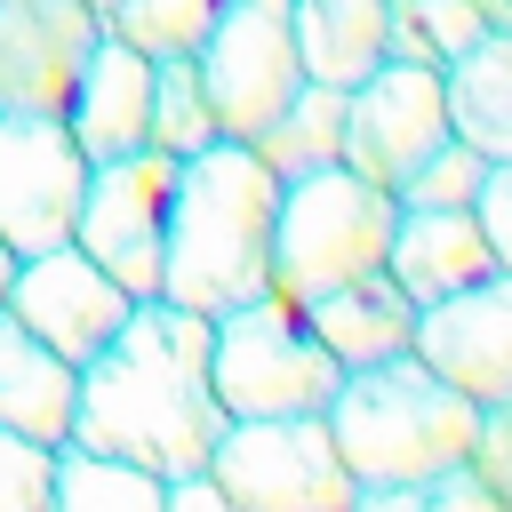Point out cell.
<instances>
[{
    "label": "cell",
    "mask_w": 512,
    "mask_h": 512,
    "mask_svg": "<svg viewBox=\"0 0 512 512\" xmlns=\"http://www.w3.org/2000/svg\"><path fill=\"white\" fill-rule=\"evenodd\" d=\"M224 424L232 416L208 384V312L136 296L128 320L80 360V400H72L80 448H112V456L176 480L216 456Z\"/></svg>",
    "instance_id": "obj_1"
},
{
    "label": "cell",
    "mask_w": 512,
    "mask_h": 512,
    "mask_svg": "<svg viewBox=\"0 0 512 512\" xmlns=\"http://www.w3.org/2000/svg\"><path fill=\"white\" fill-rule=\"evenodd\" d=\"M272 216L280 176L256 160V144L216 136L176 160L168 192V248H160V296L184 312H232L272 288Z\"/></svg>",
    "instance_id": "obj_2"
},
{
    "label": "cell",
    "mask_w": 512,
    "mask_h": 512,
    "mask_svg": "<svg viewBox=\"0 0 512 512\" xmlns=\"http://www.w3.org/2000/svg\"><path fill=\"white\" fill-rule=\"evenodd\" d=\"M320 416H328V440L360 496H424V480L464 464L472 432H480V408L448 376H432L416 352L344 368V384L328 392Z\"/></svg>",
    "instance_id": "obj_3"
},
{
    "label": "cell",
    "mask_w": 512,
    "mask_h": 512,
    "mask_svg": "<svg viewBox=\"0 0 512 512\" xmlns=\"http://www.w3.org/2000/svg\"><path fill=\"white\" fill-rule=\"evenodd\" d=\"M392 216L400 200L384 184H368L360 168H312L280 184V216H272V296L312 304L360 272L384 264L392 248Z\"/></svg>",
    "instance_id": "obj_4"
},
{
    "label": "cell",
    "mask_w": 512,
    "mask_h": 512,
    "mask_svg": "<svg viewBox=\"0 0 512 512\" xmlns=\"http://www.w3.org/2000/svg\"><path fill=\"white\" fill-rule=\"evenodd\" d=\"M208 384L224 416H320L344 384L336 352L312 336V320L288 296H248L208 320Z\"/></svg>",
    "instance_id": "obj_5"
},
{
    "label": "cell",
    "mask_w": 512,
    "mask_h": 512,
    "mask_svg": "<svg viewBox=\"0 0 512 512\" xmlns=\"http://www.w3.org/2000/svg\"><path fill=\"white\" fill-rule=\"evenodd\" d=\"M224 512H352L360 488L328 440V416H232L208 456Z\"/></svg>",
    "instance_id": "obj_6"
},
{
    "label": "cell",
    "mask_w": 512,
    "mask_h": 512,
    "mask_svg": "<svg viewBox=\"0 0 512 512\" xmlns=\"http://www.w3.org/2000/svg\"><path fill=\"white\" fill-rule=\"evenodd\" d=\"M200 88L216 104V128L256 144L264 120L304 88V56H296V0H224V16L200 32L192 48Z\"/></svg>",
    "instance_id": "obj_7"
},
{
    "label": "cell",
    "mask_w": 512,
    "mask_h": 512,
    "mask_svg": "<svg viewBox=\"0 0 512 512\" xmlns=\"http://www.w3.org/2000/svg\"><path fill=\"white\" fill-rule=\"evenodd\" d=\"M168 192H176V160L168 152H120V160H88V192L72 216V248L96 256L128 296H160V248H168Z\"/></svg>",
    "instance_id": "obj_8"
},
{
    "label": "cell",
    "mask_w": 512,
    "mask_h": 512,
    "mask_svg": "<svg viewBox=\"0 0 512 512\" xmlns=\"http://www.w3.org/2000/svg\"><path fill=\"white\" fill-rule=\"evenodd\" d=\"M80 192H88V152L72 144L64 112H0V240L16 256L72 240Z\"/></svg>",
    "instance_id": "obj_9"
},
{
    "label": "cell",
    "mask_w": 512,
    "mask_h": 512,
    "mask_svg": "<svg viewBox=\"0 0 512 512\" xmlns=\"http://www.w3.org/2000/svg\"><path fill=\"white\" fill-rule=\"evenodd\" d=\"M440 136H448V88L432 64L384 56L368 80L344 88V168H360L368 184L392 192Z\"/></svg>",
    "instance_id": "obj_10"
},
{
    "label": "cell",
    "mask_w": 512,
    "mask_h": 512,
    "mask_svg": "<svg viewBox=\"0 0 512 512\" xmlns=\"http://www.w3.org/2000/svg\"><path fill=\"white\" fill-rule=\"evenodd\" d=\"M128 288L96 264V256H80L72 240H56V248H40V256H16V280H8V296H0V312H16L48 352H64L72 368L128 320Z\"/></svg>",
    "instance_id": "obj_11"
},
{
    "label": "cell",
    "mask_w": 512,
    "mask_h": 512,
    "mask_svg": "<svg viewBox=\"0 0 512 512\" xmlns=\"http://www.w3.org/2000/svg\"><path fill=\"white\" fill-rule=\"evenodd\" d=\"M432 376H448L472 408L512 400V272L496 264L488 280L416 304V344H408Z\"/></svg>",
    "instance_id": "obj_12"
},
{
    "label": "cell",
    "mask_w": 512,
    "mask_h": 512,
    "mask_svg": "<svg viewBox=\"0 0 512 512\" xmlns=\"http://www.w3.org/2000/svg\"><path fill=\"white\" fill-rule=\"evenodd\" d=\"M96 40L88 0H0V112H64Z\"/></svg>",
    "instance_id": "obj_13"
},
{
    "label": "cell",
    "mask_w": 512,
    "mask_h": 512,
    "mask_svg": "<svg viewBox=\"0 0 512 512\" xmlns=\"http://www.w3.org/2000/svg\"><path fill=\"white\" fill-rule=\"evenodd\" d=\"M64 128L88 160H120V152L152 144V56L136 40H120L112 24H104V40L88 48V64L64 96Z\"/></svg>",
    "instance_id": "obj_14"
},
{
    "label": "cell",
    "mask_w": 512,
    "mask_h": 512,
    "mask_svg": "<svg viewBox=\"0 0 512 512\" xmlns=\"http://www.w3.org/2000/svg\"><path fill=\"white\" fill-rule=\"evenodd\" d=\"M384 272H392L416 304H440V296L488 280V272H496V248H488V232H480L472 208H400V216H392Z\"/></svg>",
    "instance_id": "obj_15"
},
{
    "label": "cell",
    "mask_w": 512,
    "mask_h": 512,
    "mask_svg": "<svg viewBox=\"0 0 512 512\" xmlns=\"http://www.w3.org/2000/svg\"><path fill=\"white\" fill-rule=\"evenodd\" d=\"M296 312L336 352V368H376V360H392V352L416 344V296L384 264L360 272V280H344V288H328V296H312V304H296Z\"/></svg>",
    "instance_id": "obj_16"
},
{
    "label": "cell",
    "mask_w": 512,
    "mask_h": 512,
    "mask_svg": "<svg viewBox=\"0 0 512 512\" xmlns=\"http://www.w3.org/2000/svg\"><path fill=\"white\" fill-rule=\"evenodd\" d=\"M72 400H80V368L64 352H48L16 312H0V424L64 448L72 440Z\"/></svg>",
    "instance_id": "obj_17"
},
{
    "label": "cell",
    "mask_w": 512,
    "mask_h": 512,
    "mask_svg": "<svg viewBox=\"0 0 512 512\" xmlns=\"http://www.w3.org/2000/svg\"><path fill=\"white\" fill-rule=\"evenodd\" d=\"M296 56L304 80L352 88L392 56V0H296Z\"/></svg>",
    "instance_id": "obj_18"
},
{
    "label": "cell",
    "mask_w": 512,
    "mask_h": 512,
    "mask_svg": "<svg viewBox=\"0 0 512 512\" xmlns=\"http://www.w3.org/2000/svg\"><path fill=\"white\" fill-rule=\"evenodd\" d=\"M448 88V136H464L488 160H512V32H480L456 64H440Z\"/></svg>",
    "instance_id": "obj_19"
},
{
    "label": "cell",
    "mask_w": 512,
    "mask_h": 512,
    "mask_svg": "<svg viewBox=\"0 0 512 512\" xmlns=\"http://www.w3.org/2000/svg\"><path fill=\"white\" fill-rule=\"evenodd\" d=\"M256 160L288 184V176H312V168H336L344 160V88L328 80H304L256 136Z\"/></svg>",
    "instance_id": "obj_20"
},
{
    "label": "cell",
    "mask_w": 512,
    "mask_h": 512,
    "mask_svg": "<svg viewBox=\"0 0 512 512\" xmlns=\"http://www.w3.org/2000/svg\"><path fill=\"white\" fill-rule=\"evenodd\" d=\"M160 488H168L160 472L112 456V448L64 440L56 448V496H48V512H160Z\"/></svg>",
    "instance_id": "obj_21"
},
{
    "label": "cell",
    "mask_w": 512,
    "mask_h": 512,
    "mask_svg": "<svg viewBox=\"0 0 512 512\" xmlns=\"http://www.w3.org/2000/svg\"><path fill=\"white\" fill-rule=\"evenodd\" d=\"M216 136L224 128H216V104L200 88V64L192 56H152V152L184 160V152H200Z\"/></svg>",
    "instance_id": "obj_22"
},
{
    "label": "cell",
    "mask_w": 512,
    "mask_h": 512,
    "mask_svg": "<svg viewBox=\"0 0 512 512\" xmlns=\"http://www.w3.org/2000/svg\"><path fill=\"white\" fill-rule=\"evenodd\" d=\"M488 32V16L472 0H392V56L408 64H456L472 40Z\"/></svg>",
    "instance_id": "obj_23"
},
{
    "label": "cell",
    "mask_w": 512,
    "mask_h": 512,
    "mask_svg": "<svg viewBox=\"0 0 512 512\" xmlns=\"http://www.w3.org/2000/svg\"><path fill=\"white\" fill-rule=\"evenodd\" d=\"M216 16H224V0H120L104 24L120 40H136L144 56H192Z\"/></svg>",
    "instance_id": "obj_24"
},
{
    "label": "cell",
    "mask_w": 512,
    "mask_h": 512,
    "mask_svg": "<svg viewBox=\"0 0 512 512\" xmlns=\"http://www.w3.org/2000/svg\"><path fill=\"white\" fill-rule=\"evenodd\" d=\"M480 176H488V152H472L464 136H440V144L392 184V200H400V208H472Z\"/></svg>",
    "instance_id": "obj_25"
},
{
    "label": "cell",
    "mask_w": 512,
    "mask_h": 512,
    "mask_svg": "<svg viewBox=\"0 0 512 512\" xmlns=\"http://www.w3.org/2000/svg\"><path fill=\"white\" fill-rule=\"evenodd\" d=\"M56 496V448L0 424V512H48Z\"/></svg>",
    "instance_id": "obj_26"
},
{
    "label": "cell",
    "mask_w": 512,
    "mask_h": 512,
    "mask_svg": "<svg viewBox=\"0 0 512 512\" xmlns=\"http://www.w3.org/2000/svg\"><path fill=\"white\" fill-rule=\"evenodd\" d=\"M472 464H480V480L496 488V504L512 512V400L480 408V432H472Z\"/></svg>",
    "instance_id": "obj_27"
},
{
    "label": "cell",
    "mask_w": 512,
    "mask_h": 512,
    "mask_svg": "<svg viewBox=\"0 0 512 512\" xmlns=\"http://www.w3.org/2000/svg\"><path fill=\"white\" fill-rule=\"evenodd\" d=\"M472 216H480L496 264L512 272V160H488V176H480V192H472Z\"/></svg>",
    "instance_id": "obj_28"
},
{
    "label": "cell",
    "mask_w": 512,
    "mask_h": 512,
    "mask_svg": "<svg viewBox=\"0 0 512 512\" xmlns=\"http://www.w3.org/2000/svg\"><path fill=\"white\" fill-rule=\"evenodd\" d=\"M480 16H488V32H512V0H472Z\"/></svg>",
    "instance_id": "obj_29"
},
{
    "label": "cell",
    "mask_w": 512,
    "mask_h": 512,
    "mask_svg": "<svg viewBox=\"0 0 512 512\" xmlns=\"http://www.w3.org/2000/svg\"><path fill=\"white\" fill-rule=\"evenodd\" d=\"M8 280H16V248L0 240V296H8Z\"/></svg>",
    "instance_id": "obj_30"
},
{
    "label": "cell",
    "mask_w": 512,
    "mask_h": 512,
    "mask_svg": "<svg viewBox=\"0 0 512 512\" xmlns=\"http://www.w3.org/2000/svg\"><path fill=\"white\" fill-rule=\"evenodd\" d=\"M88 8H96V16H112V8H120V0H88Z\"/></svg>",
    "instance_id": "obj_31"
}]
</instances>
